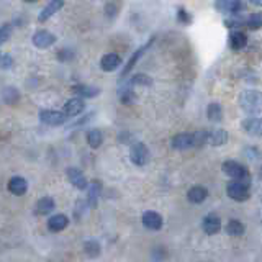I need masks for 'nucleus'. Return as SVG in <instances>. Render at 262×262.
I'll list each match as a JSON object with an SVG mask.
<instances>
[{"label": "nucleus", "mask_w": 262, "mask_h": 262, "mask_svg": "<svg viewBox=\"0 0 262 262\" xmlns=\"http://www.w3.org/2000/svg\"><path fill=\"white\" fill-rule=\"evenodd\" d=\"M226 193L229 198H233L234 202H246L247 198L251 197V190H249V184L244 182H229L226 185Z\"/></svg>", "instance_id": "nucleus-3"}, {"label": "nucleus", "mask_w": 262, "mask_h": 262, "mask_svg": "<svg viewBox=\"0 0 262 262\" xmlns=\"http://www.w3.org/2000/svg\"><path fill=\"white\" fill-rule=\"evenodd\" d=\"M13 64L12 56L8 54H0V69H10Z\"/></svg>", "instance_id": "nucleus-37"}, {"label": "nucleus", "mask_w": 262, "mask_h": 262, "mask_svg": "<svg viewBox=\"0 0 262 262\" xmlns=\"http://www.w3.org/2000/svg\"><path fill=\"white\" fill-rule=\"evenodd\" d=\"M151 43H152V41H151ZM151 43H148V44H144V46H143V48H139V49H138V51H136V53H134V54H133V56H131V57H130V61H128V64H126V66L123 67V71H121V75H120V77H121V79H125V77H126V75H128V74H130V72H131V69H133V67H134V66H136V62L139 61V57H141V56H143V54H144V53H146V49H148L149 46H151Z\"/></svg>", "instance_id": "nucleus-19"}, {"label": "nucleus", "mask_w": 262, "mask_h": 262, "mask_svg": "<svg viewBox=\"0 0 262 262\" xmlns=\"http://www.w3.org/2000/svg\"><path fill=\"white\" fill-rule=\"evenodd\" d=\"M28 190V182L23 177H12L8 182V192L13 195H25Z\"/></svg>", "instance_id": "nucleus-15"}, {"label": "nucleus", "mask_w": 262, "mask_h": 262, "mask_svg": "<svg viewBox=\"0 0 262 262\" xmlns=\"http://www.w3.org/2000/svg\"><path fill=\"white\" fill-rule=\"evenodd\" d=\"M121 64V57L115 53H108L102 57L100 61V67L105 72H113L115 69H118Z\"/></svg>", "instance_id": "nucleus-13"}, {"label": "nucleus", "mask_w": 262, "mask_h": 262, "mask_svg": "<svg viewBox=\"0 0 262 262\" xmlns=\"http://www.w3.org/2000/svg\"><path fill=\"white\" fill-rule=\"evenodd\" d=\"M206 195H208L206 188H205V187H200V185H195V187H192L190 190L187 192L188 202H192V203H202V202H205Z\"/></svg>", "instance_id": "nucleus-21"}, {"label": "nucleus", "mask_w": 262, "mask_h": 262, "mask_svg": "<svg viewBox=\"0 0 262 262\" xmlns=\"http://www.w3.org/2000/svg\"><path fill=\"white\" fill-rule=\"evenodd\" d=\"M154 262H157V261H154Z\"/></svg>", "instance_id": "nucleus-42"}, {"label": "nucleus", "mask_w": 262, "mask_h": 262, "mask_svg": "<svg viewBox=\"0 0 262 262\" xmlns=\"http://www.w3.org/2000/svg\"><path fill=\"white\" fill-rule=\"evenodd\" d=\"M246 25H247V28H251V30H261L262 28V12L251 13V15L246 18Z\"/></svg>", "instance_id": "nucleus-30"}, {"label": "nucleus", "mask_w": 262, "mask_h": 262, "mask_svg": "<svg viewBox=\"0 0 262 262\" xmlns=\"http://www.w3.org/2000/svg\"><path fill=\"white\" fill-rule=\"evenodd\" d=\"M2 98H3V102L8 103V105H13V103H17V100L20 98V94H18L17 89L5 87L2 90Z\"/></svg>", "instance_id": "nucleus-28"}, {"label": "nucleus", "mask_w": 262, "mask_h": 262, "mask_svg": "<svg viewBox=\"0 0 262 262\" xmlns=\"http://www.w3.org/2000/svg\"><path fill=\"white\" fill-rule=\"evenodd\" d=\"M31 39H33L35 46L39 48V49L51 48L53 44L56 43V36H54L53 33H49L48 30H39V31H36Z\"/></svg>", "instance_id": "nucleus-6"}, {"label": "nucleus", "mask_w": 262, "mask_h": 262, "mask_svg": "<svg viewBox=\"0 0 262 262\" xmlns=\"http://www.w3.org/2000/svg\"><path fill=\"white\" fill-rule=\"evenodd\" d=\"M130 159L134 166H146L149 161V149L144 143H134L130 149Z\"/></svg>", "instance_id": "nucleus-4"}, {"label": "nucleus", "mask_w": 262, "mask_h": 262, "mask_svg": "<svg viewBox=\"0 0 262 262\" xmlns=\"http://www.w3.org/2000/svg\"><path fill=\"white\" fill-rule=\"evenodd\" d=\"M239 107L247 115H259L262 112V92L261 90H244L239 94Z\"/></svg>", "instance_id": "nucleus-1"}, {"label": "nucleus", "mask_w": 262, "mask_h": 262, "mask_svg": "<svg viewBox=\"0 0 262 262\" xmlns=\"http://www.w3.org/2000/svg\"><path fill=\"white\" fill-rule=\"evenodd\" d=\"M84 251H85V254H87L89 257H97V256H100V244H98L97 241H94V239H90V241H85V244H84Z\"/></svg>", "instance_id": "nucleus-31"}, {"label": "nucleus", "mask_w": 262, "mask_h": 262, "mask_svg": "<svg viewBox=\"0 0 262 262\" xmlns=\"http://www.w3.org/2000/svg\"><path fill=\"white\" fill-rule=\"evenodd\" d=\"M202 228L206 234H216L221 228V221L216 215H208V216H205V220H203Z\"/></svg>", "instance_id": "nucleus-18"}, {"label": "nucleus", "mask_w": 262, "mask_h": 262, "mask_svg": "<svg viewBox=\"0 0 262 262\" xmlns=\"http://www.w3.org/2000/svg\"><path fill=\"white\" fill-rule=\"evenodd\" d=\"M247 44V36L244 33H241V31H233L231 35H229V46L233 49H243Z\"/></svg>", "instance_id": "nucleus-23"}, {"label": "nucleus", "mask_w": 262, "mask_h": 262, "mask_svg": "<svg viewBox=\"0 0 262 262\" xmlns=\"http://www.w3.org/2000/svg\"><path fill=\"white\" fill-rule=\"evenodd\" d=\"M72 92H75L82 98H94L100 94V90H98L97 87H90V85L80 84V85H74V87H72Z\"/></svg>", "instance_id": "nucleus-22"}, {"label": "nucleus", "mask_w": 262, "mask_h": 262, "mask_svg": "<svg viewBox=\"0 0 262 262\" xmlns=\"http://www.w3.org/2000/svg\"><path fill=\"white\" fill-rule=\"evenodd\" d=\"M206 115H208L210 121H221V118H223V107L216 102H211L208 108H206Z\"/></svg>", "instance_id": "nucleus-25"}, {"label": "nucleus", "mask_w": 262, "mask_h": 262, "mask_svg": "<svg viewBox=\"0 0 262 262\" xmlns=\"http://www.w3.org/2000/svg\"><path fill=\"white\" fill-rule=\"evenodd\" d=\"M120 100L121 103H125V105H133V103L136 102V94L131 90V87H125L120 90Z\"/></svg>", "instance_id": "nucleus-32"}, {"label": "nucleus", "mask_w": 262, "mask_h": 262, "mask_svg": "<svg viewBox=\"0 0 262 262\" xmlns=\"http://www.w3.org/2000/svg\"><path fill=\"white\" fill-rule=\"evenodd\" d=\"M259 177L262 179V167H261V169H259Z\"/></svg>", "instance_id": "nucleus-41"}, {"label": "nucleus", "mask_w": 262, "mask_h": 262, "mask_svg": "<svg viewBox=\"0 0 262 262\" xmlns=\"http://www.w3.org/2000/svg\"><path fill=\"white\" fill-rule=\"evenodd\" d=\"M241 128L246 131L247 134L256 138H262V118L259 116H249L241 123Z\"/></svg>", "instance_id": "nucleus-8"}, {"label": "nucleus", "mask_w": 262, "mask_h": 262, "mask_svg": "<svg viewBox=\"0 0 262 262\" xmlns=\"http://www.w3.org/2000/svg\"><path fill=\"white\" fill-rule=\"evenodd\" d=\"M177 18H179V21H182L184 25H188L192 21L190 15H188V12L185 10V8H179V10H177Z\"/></svg>", "instance_id": "nucleus-38"}, {"label": "nucleus", "mask_w": 262, "mask_h": 262, "mask_svg": "<svg viewBox=\"0 0 262 262\" xmlns=\"http://www.w3.org/2000/svg\"><path fill=\"white\" fill-rule=\"evenodd\" d=\"M170 144H172V148L177 149V151H184V149L193 148V138L190 133H179L172 138Z\"/></svg>", "instance_id": "nucleus-11"}, {"label": "nucleus", "mask_w": 262, "mask_h": 262, "mask_svg": "<svg viewBox=\"0 0 262 262\" xmlns=\"http://www.w3.org/2000/svg\"><path fill=\"white\" fill-rule=\"evenodd\" d=\"M100 192H102V184L98 180H94L92 184H89L87 187V203L90 208L97 206V200L100 197Z\"/></svg>", "instance_id": "nucleus-17"}, {"label": "nucleus", "mask_w": 262, "mask_h": 262, "mask_svg": "<svg viewBox=\"0 0 262 262\" xmlns=\"http://www.w3.org/2000/svg\"><path fill=\"white\" fill-rule=\"evenodd\" d=\"M244 156L247 157L249 161H259L262 159V149L257 148V146H247L244 148Z\"/></svg>", "instance_id": "nucleus-34"}, {"label": "nucleus", "mask_w": 262, "mask_h": 262, "mask_svg": "<svg viewBox=\"0 0 262 262\" xmlns=\"http://www.w3.org/2000/svg\"><path fill=\"white\" fill-rule=\"evenodd\" d=\"M225 25L228 26V28H239V26L246 25V18L243 15H236V17H229L225 20Z\"/></svg>", "instance_id": "nucleus-35"}, {"label": "nucleus", "mask_w": 262, "mask_h": 262, "mask_svg": "<svg viewBox=\"0 0 262 262\" xmlns=\"http://www.w3.org/2000/svg\"><path fill=\"white\" fill-rule=\"evenodd\" d=\"M226 233L229 236H241L244 233V225L239 220H229L226 225Z\"/></svg>", "instance_id": "nucleus-27"}, {"label": "nucleus", "mask_w": 262, "mask_h": 262, "mask_svg": "<svg viewBox=\"0 0 262 262\" xmlns=\"http://www.w3.org/2000/svg\"><path fill=\"white\" fill-rule=\"evenodd\" d=\"M131 85H143V87H149V85H152V79L146 74H136L128 80V87H131Z\"/></svg>", "instance_id": "nucleus-29"}, {"label": "nucleus", "mask_w": 262, "mask_h": 262, "mask_svg": "<svg viewBox=\"0 0 262 262\" xmlns=\"http://www.w3.org/2000/svg\"><path fill=\"white\" fill-rule=\"evenodd\" d=\"M215 8L218 12L225 13V15L236 17V15H241L243 10H244V3L239 2V0H223V2H216Z\"/></svg>", "instance_id": "nucleus-5"}, {"label": "nucleus", "mask_w": 262, "mask_h": 262, "mask_svg": "<svg viewBox=\"0 0 262 262\" xmlns=\"http://www.w3.org/2000/svg\"><path fill=\"white\" fill-rule=\"evenodd\" d=\"M228 141V133L225 130H211L208 131V143L211 146H223Z\"/></svg>", "instance_id": "nucleus-20"}, {"label": "nucleus", "mask_w": 262, "mask_h": 262, "mask_svg": "<svg viewBox=\"0 0 262 262\" xmlns=\"http://www.w3.org/2000/svg\"><path fill=\"white\" fill-rule=\"evenodd\" d=\"M39 120L49 126H59L66 121V115L56 110H41L39 112Z\"/></svg>", "instance_id": "nucleus-7"}, {"label": "nucleus", "mask_w": 262, "mask_h": 262, "mask_svg": "<svg viewBox=\"0 0 262 262\" xmlns=\"http://www.w3.org/2000/svg\"><path fill=\"white\" fill-rule=\"evenodd\" d=\"M143 225L151 231H157L162 228V216L156 211H146L143 215Z\"/></svg>", "instance_id": "nucleus-12"}, {"label": "nucleus", "mask_w": 262, "mask_h": 262, "mask_svg": "<svg viewBox=\"0 0 262 262\" xmlns=\"http://www.w3.org/2000/svg\"><path fill=\"white\" fill-rule=\"evenodd\" d=\"M192 138H193V148H200L205 143H208V131L198 130L195 133H192Z\"/></svg>", "instance_id": "nucleus-33"}, {"label": "nucleus", "mask_w": 262, "mask_h": 262, "mask_svg": "<svg viewBox=\"0 0 262 262\" xmlns=\"http://www.w3.org/2000/svg\"><path fill=\"white\" fill-rule=\"evenodd\" d=\"M67 225H69V218L66 215H56L48 220V229L53 233L62 231V229H66Z\"/></svg>", "instance_id": "nucleus-16"}, {"label": "nucleus", "mask_w": 262, "mask_h": 262, "mask_svg": "<svg viewBox=\"0 0 262 262\" xmlns=\"http://www.w3.org/2000/svg\"><path fill=\"white\" fill-rule=\"evenodd\" d=\"M252 5H256V7H262V0H252Z\"/></svg>", "instance_id": "nucleus-40"}, {"label": "nucleus", "mask_w": 262, "mask_h": 262, "mask_svg": "<svg viewBox=\"0 0 262 262\" xmlns=\"http://www.w3.org/2000/svg\"><path fill=\"white\" fill-rule=\"evenodd\" d=\"M221 169H223V172L226 174L228 177L238 180V182H244V184L251 182V175L247 172V169L236 161H225Z\"/></svg>", "instance_id": "nucleus-2"}, {"label": "nucleus", "mask_w": 262, "mask_h": 262, "mask_svg": "<svg viewBox=\"0 0 262 262\" xmlns=\"http://www.w3.org/2000/svg\"><path fill=\"white\" fill-rule=\"evenodd\" d=\"M54 206L56 205H54V200L51 197H43L36 203V211H38L39 215H48L54 210Z\"/></svg>", "instance_id": "nucleus-24"}, {"label": "nucleus", "mask_w": 262, "mask_h": 262, "mask_svg": "<svg viewBox=\"0 0 262 262\" xmlns=\"http://www.w3.org/2000/svg\"><path fill=\"white\" fill-rule=\"evenodd\" d=\"M87 143L90 148H100V144L103 143V134L100 130H90L87 133Z\"/></svg>", "instance_id": "nucleus-26"}, {"label": "nucleus", "mask_w": 262, "mask_h": 262, "mask_svg": "<svg viewBox=\"0 0 262 262\" xmlns=\"http://www.w3.org/2000/svg\"><path fill=\"white\" fill-rule=\"evenodd\" d=\"M66 174H67V179H69V182L74 185L75 188H79V190H84V188L89 187L87 179H85V175L82 174V170L77 169V167H69Z\"/></svg>", "instance_id": "nucleus-9"}, {"label": "nucleus", "mask_w": 262, "mask_h": 262, "mask_svg": "<svg viewBox=\"0 0 262 262\" xmlns=\"http://www.w3.org/2000/svg\"><path fill=\"white\" fill-rule=\"evenodd\" d=\"M62 7H64V2H61V0H53V2H49L48 5L41 10V13L38 15V21H41L43 23V21L49 20V18H51L56 12H59Z\"/></svg>", "instance_id": "nucleus-14"}, {"label": "nucleus", "mask_w": 262, "mask_h": 262, "mask_svg": "<svg viewBox=\"0 0 262 262\" xmlns=\"http://www.w3.org/2000/svg\"><path fill=\"white\" fill-rule=\"evenodd\" d=\"M84 108H85V105H84V100H82V98L74 97V98H69V100L66 102L62 113L66 115V118H67V116H77L79 113H82Z\"/></svg>", "instance_id": "nucleus-10"}, {"label": "nucleus", "mask_w": 262, "mask_h": 262, "mask_svg": "<svg viewBox=\"0 0 262 262\" xmlns=\"http://www.w3.org/2000/svg\"><path fill=\"white\" fill-rule=\"evenodd\" d=\"M12 36V25H3L0 26V44L5 43Z\"/></svg>", "instance_id": "nucleus-36"}, {"label": "nucleus", "mask_w": 262, "mask_h": 262, "mask_svg": "<svg viewBox=\"0 0 262 262\" xmlns=\"http://www.w3.org/2000/svg\"><path fill=\"white\" fill-rule=\"evenodd\" d=\"M116 12H118V5H116V3H112V2L107 3V15L115 17Z\"/></svg>", "instance_id": "nucleus-39"}]
</instances>
